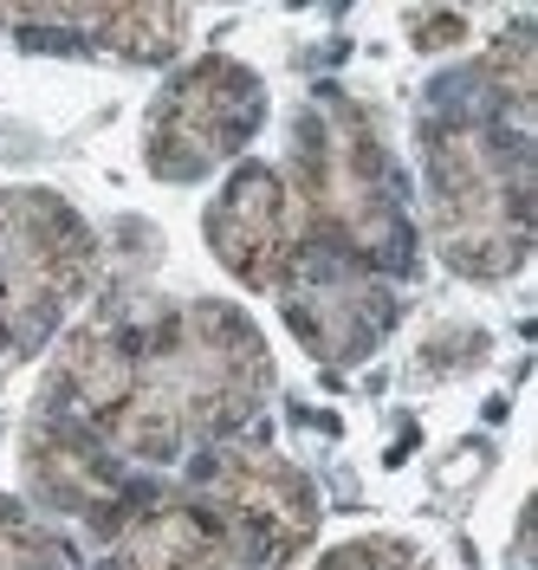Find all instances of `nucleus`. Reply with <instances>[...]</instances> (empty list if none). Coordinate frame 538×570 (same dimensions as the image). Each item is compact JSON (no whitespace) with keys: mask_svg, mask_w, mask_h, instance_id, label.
I'll return each instance as SVG.
<instances>
[{"mask_svg":"<svg viewBox=\"0 0 538 570\" xmlns=\"http://www.w3.org/2000/svg\"><path fill=\"white\" fill-rule=\"evenodd\" d=\"M0 570H66V558H59L20 512L0 505Z\"/></svg>","mask_w":538,"mask_h":570,"instance_id":"nucleus-10","label":"nucleus"},{"mask_svg":"<svg viewBox=\"0 0 538 570\" xmlns=\"http://www.w3.org/2000/svg\"><path fill=\"white\" fill-rule=\"evenodd\" d=\"M202 505L234 538L241 564H286L319 532L312 480L292 461H280L273 448H221L208 466V487H202Z\"/></svg>","mask_w":538,"mask_h":570,"instance_id":"nucleus-6","label":"nucleus"},{"mask_svg":"<svg viewBox=\"0 0 538 570\" xmlns=\"http://www.w3.org/2000/svg\"><path fill=\"white\" fill-rule=\"evenodd\" d=\"M299 169H305V220H324L331 240L358 259H390L402 247V220H395V188L390 163L351 105H324L305 124L299 142Z\"/></svg>","mask_w":538,"mask_h":570,"instance_id":"nucleus-4","label":"nucleus"},{"mask_svg":"<svg viewBox=\"0 0 538 570\" xmlns=\"http://www.w3.org/2000/svg\"><path fill=\"white\" fill-rule=\"evenodd\" d=\"M91 27H105V46L124 59H169L182 46V7H91Z\"/></svg>","mask_w":538,"mask_h":570,"instance_id":"nucleus-9","label":"nucleus"},{"mask_svg":"<svg viewBox=\"0 0 538 570\" xmlns=\"http://www.w3.org/2000/svg\"><path fill=\"white\" fill-rule=\"evenodd\" d=\"M208 247L241 285L280 292L292 279V266L305 259V202H299V188L266 163L241 169L208 208Z\"/></svg>","mask_w":538,"mask_h":570,"instance_id":"nucleus-7","label":"nucleus"},{"mask_svg":"<svg viewBox=\"0 0 538 570\" xmlns=\"http://www.w3.org/2000/svg\"><path fill=\"white\" fill-rule=\"evenodd\" d=\"M429 202L441 253L473 273L500 279L526 259V163L473 130L429 137Z\"/></svg>","mask_w":538,"mask_h":570,"instance_id":"nucleus-2","label":"nucleus"},{"mask_svg":"<svg viewBox=\"0 0 538 570\" xmlns=\"http://www.w3.org/2000/svg\"><path fill=\"white\" fill-rule=\"evenodd\" d=\"M105 570H247L234 538L215 525L202 499H156L137 505L110 538Z\"/></svg>","mask_w":538,"mask_h":570,"instance_id":"nucleus-8","label":"nucleus"},{"mask_svg":"<svg viewBox=\"0 0 538 570\" xmlns=\"http://www.w3.org/2000/svg\"><path fill=\"white\" fill-rule=\"evenodd\" d=\"M273 383L266 344L234 305H169L156 318L85 324L52 395L66 422L105 434L137 461H176L247 422Z\"/></svg>","mask_w":538,"mask_h":570,"instance_id":"nucleus-1","label":"nucleus"},{"mask_svg":"<svg viewBox=\"0 0 538 570\" xmlns=\"http://www.w3.org/2000/svg\"><path fill=\"white\" fill-rule=\"evenodd\" d=\"M260 117H266L260 78L234 59H202L149 110V169L169 181L208 176L260 130Z\"/></svg>","mask_w":538,"mask_h":570,"instance_id":"nucleus-5","label":"nucleus"},{"mask_svg":"<svg viewBox=\"0 0 538 570\" xmlns=\"http://www.w3.org/2000/svg\"><path fill=\"white\" fill-rule=\"evenodd\" d=\"M91 279V234L39 188H0V363L33 351Z\"/></svg>","mask_w":538,"mask_h":570,"instance_id":"nucleus-3","label":"nucleus"}]
</instances>
